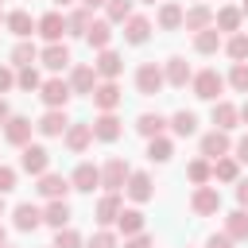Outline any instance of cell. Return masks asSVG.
Instances as JSON below:
<instances>
[{"instance_id":"6da1fadb","label":"cell","mask_w":248,"mask_h":248,"mask_svg":"<svg viewBox=\"0 0 248 248\" xmlns=\"http://www.w3.org/2000/svg\"><path fill=\"white\" fill-rule=\"evenodd\" d=\"M190 89H194V97H198V101H209V105H213V101H221L225 78H221V74L209 66V70H198V74L190 78Z\"/></svg>"},{"instance_id":"7a4b0ae2","label":"cell","mask_w":248,"mask_h":248,"mask_svg":"<svg viewBox=\"0 0 248 248\" xmlns=\"http://www.w3.org/2000/svg\"><path fill=\"white\" fill-rule=\"evenodd\" d=\"M163 85H167V78H163L159 62H140L136 66V93L140 97H155V93H163Z\"/></svg>"},{"instance_id":"3957f363","label":"cell","mask_w":248,"mask_h":248,"mask_svg":"<svg viewBox=\"0 0 248 248\" xmlns=\"http://www.w3.org/2000/svg\"><path fill=\"white\" fill-rule=\"evenodd\" d=\"M190 209L198 213V217H217L221 213V190L217 186H194V194H190Z\"/></svg>"},{"instance_id":"277c9868","label":"cell","mask_w":248,"mask_h":248,"mask_svg":"<svg viewBox=\"0 0 248 248\" xmlns=\"http://www.w3.org/2000/svg\"><path fill=\"white\" fill-rule=\"evenodd\" d=\"M66 81H70L74 97H89V93L97 89V81H101V78H97V70H93L89 62H74V66H70V78H66Z\"/></svg>"},{"instance_id":"5b68a950","label":"cell","mask_w":248,"mask_h":248,"mask_svg":"<svg viewBox=\"0 0 248 248\" xmlns=\"http://www.w3.org/2000/svg\"><path fill=\"white\" fill-rule=\"evenodd\" d=\"M39 97H43L46 108H66L70 97H74V89H70V81H62V78H46V81L39 85Z\"/></svg>"},{"instance_id":"8992f818","label":"cell","mask_w":248,"mask_h":248,"mask_svg":"<svg viewBox=\"0 0 248 248\" xmlns=\"http://www.w3.org/2000/svg\"><path fill=\"white\" fill-rule=\"evenodd\" d=\"M62 143L70 155H85L89 143H93V124H81V120H70V128L62 132Z\"/></svg>"},{"instance_id":"52a82bcc","label":"cell","mask_w":248,"mask_h":248,"mask_svg":"<svg viewBox=\"0 0 248 248\" xmlns=\"http://www.w3.org/2000/svg\"><path fill=\"white\" fill-rule=\"evenodd\" d=\"M198 155L202 159H221V155H232V140H229V132H221V128H213V132H205L202 136V143H198Z\"/></svg>"},{"instance_id":"ba28073f","label":"cell","mask_w":248,"mask_h":248,"mask_svg":"<svg viewBox=\"0 0 248 248\" xmlns=\"http://www.w3.org/2000/svg\"><path fill=\"white\" fill-rule=\"evenodd\" d=\"M23 155H19V170H27V174H43V170H50V151L43 147V143H23L19 147Z\"/></svg>"},{"instance_id":"9c48e42d","label":"cell","mask_w":248,"mask_h":248,"mask_svg":"<svg viewBox=\"0 0 248 248\" xmlns=\"http://www.w3.org/2000/svg\"><path fill=\"white\" fill-rule=\"evenodd\" d=\"M128 174H132V167H128V159H120V155H112V159H105V167H101V190H124V182H128Z\"/></svg>"},{"instance_id":"30bf717a","label":"cell","mask_w":248,"mask_h":248,"mask_svg":"<svg viewBox=\"0 0 248 248\" xmlns=\"http://www.w3.org/2000/svg\"><path fill=\"white\" fill-rule=\"evenodd\" d=\"M120 209H124V202H120V190H105L101 198H97V205H93V217H97V225H116V217H120Z\"/></svg>"},{"instance_id":"8fae6325","label":"cell","mask_w":248,"mask_h":248,"mask_svg":"<svg viewBox=\"0 0 248 248\" xmlns=\"http://www.w3.org/2000/svg\"><path fill=\"white\" fill-rule=\"evenodd\" d=\"M89 97H93V108H97V112H116L120 101H124V93H120L116 81H97V89H93Z\"/></svg>"},{"instance_id":"7c38bea8","label":"cell","mask_w":248,"mask_h":248,"mask_svg":"<svg viewBox=\"0 0 248 248\" xmlns=\"http://www.w3.org/2000/svg\"><path fill=\"white\" fill-rule=\"evenodd\" d=\"M66 128H70V116H66V108H46V112L35 120V132H39V136H46V140H58Z\"/></svg>"},{"instance_id":"4fadbf2b","label":"cell","mask_w":248,"mask_h":248,"mask_svg":"<svg viewBox=\"0 0 248 248\" xmlns=\"http://www.w3.org/2000/svg\"><path fill=\"white\" fill-rule=\"evenodd\" d=\"M120 136H124V120H120L116 112H97V120H93V140L116 143Z\"/></svg>"},{"instance_id":"5bb4252c","label":"cell","mask_w":248,"mask_h":248,"mask_svg":"<svg viewBox=\"0 0 248 248\" xmlns=\"http://www.w3.org/2000/svg\"><path fill=\"white\" fill-rule=\"evenodd\" d=\"M35 190H39V198L54 202V198H66V194H70L74 186H70V178H66V174H58V170H43V174H39V186H35Z\"/></svg>"},{"instance_id":"9a60e30c","label":"cell","mask_w":248,"mask_h":248,"mask_svg":"<svg viewBox=\"0 0 248 248\" xmlns=\"http://www.w3.org/2000/svg\"><path fill=\"white\" fill-rule=\"evenodd\" d=\"M124 194H128L136 205L151 202V198H155V182H151V174H147V170H132L128 182H124Z\"/></svg>"},{"instance_id":"2e32d148","label":"cell","mask_w":248,"mask_h":248,"mask_svg":"<svg viewBox=\"0 0 248 248\" xmlns=\"http://www.w3.org/2000/svg\"><path fill=\"white\" fill-rule=\"evenodd\" d=\"M39 62H43L50 74H62L66 66H74V58H70V46H66V43H46V46L39 50Z\"/></svg>"},{"instance_id":"e0dca14e","label":"cell","mask_w":248,"mask_h":248,"mask_svg":"<svg viewBox=\"0 0 248 248\" xmlns=\"http://www.w3.org/2000/svg\"><path fill=\"white\" fill-rule=\"evenodd\" d=\"M93 70H97V78H101V81H116V78L124 74V58H120L112 46H105V50H97Z\"/></svg>"},{"instance_id":"ac0fdd59","label":"cell","mask_w":248,"mask_h":248,"mask_svg":"<svg viewBox=\"0 0 248 248\" xmlns=\"http://www.w3.org/2000/svg\"><path fill=\"white\" fill-rule=\"evenodd\" d=\"M163 78H167V85H170V89H186V85H190V78H194V70H190V62H186V58L170 54V58L163 62Z\"/></svg>"},{"instance_id":"d6986e66","label":"cell","mask_w":248,"mask_h":248,"mask_svg":"<svg viewBox=\"0 0 248 248\" xmlns=\"http://www.w3.org/2000/svg\"><path fill=\"white\" fill-rule=\"evenodd\" d=\"M35 31H39L46 43H62V35H66V16L54 8V12H46V16L35 19Z\"/></svg>"},{"instance_id":"ffe728a7","label":"cell","mask_w":248,"mask_h":248,"mask_svg":"<svg viewBox=\"0 0 248 248\" xmlns=\"http://www.w3.org/2000/svg\"><path fill=\"white\" fill-rule=\"evenodd\" d=\"M120 27H124V43H128V46H143V43L151 39V19H147V16H136V12H132Z\"/></svg>"},{"instance_id":"44dd1931","label":"cell","mask_w":248,"mask_h":248,"mask_svg":"<svg viewBox=\"0 0 248 248\" xmlns=\"http://www.w3.org/2000/svg\"><path fill=\"white\" fill-rule=\"evenodd\" d=\"M31 132H35V124H31V116H8V124H4V140L12 143V147H23V143H31Z\"/></svg>"},{"instance_id":"7402d4cb","label":"cell","mask_w":248,"mask_h":248,"mask_svg":"<svg viewBox=\"0 0 248 248\" xmlns=\"http://www.w3.org/2000/svg\"><path fill=\"white\" fill-rule=\"evenodd\" d=\"M70 186H74L78 194H93V190L101 186V167H93V163H78L74 174H70Z\"/></svg>"},{"instance_id":"603a6c76","label":"cell","mask_w":248,"mask_h":248,"mask_svg":"<svg viewBox=\"0 0 248 248\" xmlns=\"http://www.w3.org/2000/svg\"><path fill=\"white\" fill-rule=\"evenodd\" d=\"M12 225H16L19 232H35V229L43 225V209H39L35 202H19V205L12 209Z\"/></svg>"},{"instance_id":"cb8c5ba5","label":"cell","mask_w":248,"mask_h":248,"mask_svg":"<svg viewBox=\"0 0 248 248\" xmlns=\"http://www.w3.org/2000/svg\"><path fill=\"white\" fill-rule=\"evenodd\" d=\"M182 4H174V0H159V12H155V23H159V31H182Z\"/></svg>"},{"instance_id":"d4e9b609","label":"cell","mask_w":248,"mask_h":248,"mask_svg":"<svg viewBox=\"0 0 248 248\" xmlns=\"http://www.w3.org/2000/svg\"><path fill=\"white\" fill-rule=\"evenodd\" d=\"M205 27H213V8L198 0L194 8L182 12V31H205Z\"/></svg>"},{"instance_id":"484cf974","label":"cell","mask_w":248,"mask_h":248,"mask_svg":"<svg viewBox=\"0 0 248 248\" xmlns=\"http://www.w3.org/2000/svg\"><path fill=\"white\" fill-rule=\"evenodd\" d=\"M209 120H213V128H221V132H232V128L240 124V108H236L232 101H213Z\"/></svg>"},{"instance_id":"4316f807","label":"cell","mask_w":248,"mask_h":248,"mask_svg":"<svg viewBox=\"0 0 248 248\" xmlns=\"http://www.w3.org/2000/svg\"><path fill=\"white\" fill-rule=\"evenodd\" d=\"M4 27H8L16 39H31V31H35V16H31V12H23V8L4 12Z\"/></svg>"},{"instance_id":"83f0119b","label":"cell","mask_w":248,"mask_h":248,"mask_svg":"<svg viewBox=\"0 0 248 248\" xmlns=\"http://www.w3.org/2000/svg\"><path fill=\"white\" fill-rule=\"evenodd\" d=\"M240 23H244V12H240V8H232V4H225L221 12H213V27H217L221 35H236V31H240Z\"/></svg>"},{"instance_id":"f1b7e54d","label":"cell","mask_w":248,"mask_h":248,"mask_svg":"<svg viewBox=\"0 0 248 248\" xmlns=\"http://www.w3.org/2000/svg\"><path fill=\"white\" fill-rule=\"evenodd\" d=\"M70 202L66 198H54V202H46L43 205V225H50V229H62V225H70Z\"/></svg>"},{"instance_id":"f546056e","label":"cell","mask_w":248,"mask_h":248,"mask_svg":"<svg viewBox=\"0 0 248 248\" xmlns=\"http://www.w3.org/2000/svg\"><path fill=\"white\" fill-rule=\"evenodd\" d=\"M85 43H89L93 50H105V46L112 43V23H108V19H89V27H85Z\"/></svg>"},{"instance_id":"4dcf8cb0","label":"cell","mask_w":248,"mask_h":248,"mask_svg":"<svg viewBox=\"0 0 248 248\" xmlns=\"http://www.w3.org/2000/svg\"><path fill=\"white\" fill-rule=\"evenodd\" d=\"M167 128H170L178 140H186V136H194V132H198V116H194L190 108H178V112H170V116H167Z\"/></svg>"},{"instance_id":"1f68e13d","label":"cell","mask_w":248,"mask_h":248,"mask_svg":"<svg viewBox=\"0 0 248 248\" xmlns=\"http://www.w3.org/2000/svg\"><path fill=\"white\" fill-rule=\"evenodd\" d=\"M221 43H225V35H221L217 27L194 31V50H198V54H217V50H221Z\"/></svg>"},{"instance_id":"d6a6232c","label":"cell","mask_w":248,"mask_h":248,"mask_svg":"<svg viewBox=\"0 0 248 248\" xmlns=\"http://www.w3.org/2000/svg\"><path fill=\"white\" fill-rule=\"evenodd\" d=\"M136 132H140L143 140L163 136V132H167V116H159V112H140V116H136Z\"/></svg>"},{"instance_id":"836d02e7","label":"cell","mask_w":248,"mask_h":248,"mask_svg":"<svg viewBox=\"0 0 248 248\" xmlns=\"http://www.w3.org/2000/svg\"><path fill=\"white\" fill-rule=\"evenodd\" d=\"M225 232L232 236V240H248V209H232V213H225Z\"/></svg>"},{"instance_id":"e575fe53","label":"cell","mask_w":248,"mask_h":248,"mask_svg":"<svg viewBox=\"0 0 248 248\" xmlns=\"http://www.w3.org/2000/svg\"><path fill=\"white\" fill-rule=\"evenodd\" d=\"M39 62V46L31 43V39H19L16 46H12V66L19 70V66H35Z\"/></svg>"},{"instance_id":"d590c367","label":"cell","mask_w":248,"mask_h":248,"mask_svg":"<svg viewBox=\"0 0 248 248\" xmlns=\"http://www.w3.org/2000/svg\"><path fill=\"white\" fill-rule=\"evenodd\" d=\"M170 155H174V140H167V136H151L147 140V159L151 163H170Z\"/></svg>"},{"instance_id":"8d00e7d4","label":"cell","mask_w":248,"mask_h":248,"mask_svg":"<svg viewBox=\"0 0 248 248\" xmlns=\"http://www.w3.org/2000/svg\"><path fill=\"white\" fill-rule=\"evenodd\" d=\"M236 178H240V163L232 155L213 159V182H236Z\"/></svg>"},{"instance_id":"74e56055","label":"cell","mask_w":248,"mask_h":248,"mask_svg":"<svg viewBox=\"0 0 248 248\" xmlns=\"http://www.w3.org/2000/svg\"><path fill=\"white\" fill-rule=\"evenodd\" d=\"M186 178L194 182V186H205V182H213V163L209 159H190V167H186Z\"/></svg>"},{"instance_id":"f35d334b","label":"cell","mask_w":248,"mask_h":248,"mask_svg":"<svg viewBox=\"0 0 248 248\" xmlns=\"http://www.w3.org/2000/svg\"><path fill=\"white\" fill-rule=\"evenodd\" d=\"M221 46H225V54H229L232 62H248V31H236V35H229Z\"/></svg>"},{"instance_id":"ab89813d","label":"cell","mask_w":248,"mask_h":248,"mask_svg":"<svg viewBox=\"0 0 248 248\" xmlns=\"http://www.w3.org/2000/svg\"><path fill=\"white\" fill-rule=\"evenodd\" d=\"M116 229L124 232V236H132V232H143V213L132 205V209H120V217H116Z\"/></svg>"},{"instance_id":"60d3db41","label":"cell","mask_w":248,"mask_h":248,"mask_svg":"<svg viewBox=\"0 0 248 248\" xmlns=\"http://www.w3.org/2000/svg\"><path fill=\"white\" fill-rule=\"evenodd\" d=\"M89 19H93V12H89V8H74V12L66 16V35H81V39H85Z\"/></svg>"},{"instance_id":"b9f144b4","label":"cell","mask_w":248,"mask_h":248,"mask_svg":"<svg viewBox=\"0 0 248 248\" xmlns=\"http://www.w3.org/2000/svg\"><path fill=\"white\" fill-rule=\"evenodd\" d=\"M39 85H43V78H39L35 66H19V70H16V89H23V93H39Z\"/></svg>"},{"instance_id":"7bdbcfd3","label":"cell","mask_w":248,"mask_h":248,"mask_svg":"<svg viewBox=\"0 0 248 248\" xmlns=\"http://www.w3.org/2000/svg\"><path fill=\"white\" fill-rule=\"evenodd\" d=\"M132 4L136 0H105V19L116 27V23H124L128 16H132Z\"/></svg>"},{"instance_id":"ee69618b","label":"cell","mask_w":248,"mask_h":248,"mask_svg":"<svg viewBox=\"0 0 248 248\" xmlns=\"http://www.w3.org/2000/svg\"><path fill=\"white\" fill-rule=\"evenodd\" d=\"M225 85H229L232 93H248V62H232V70H229Z\"/></svg>"},{"instance_id":"f6af8a7d","label":"cell","mask_w":248,"mask_h":248,"mask_svg":"<svg viewBox=\"0 0 248 248\" xmlns=\"http://www.w3.org/2000/svg\"><path fill=\"white\" fill-rule=\"evenodd\" d=\"M54 248H85V240H81L78 229L62 225V229H54Z\"/></svg>"},{"instance_id":"bcb514c9","label":"cell","mask_w":248,"mask_h":248,"mask_svg":"<svg viewBox=\"0 0 248 248\" xmlns=\"http://www.w3.org/2000/svg\"><path fill=\"white\" fill-rule=\"evenodd\" d=\"M85 248H120V240H116L112 229H97V232L85 240Z\"/></svg>"},{"instance_id":"7dc6e473","label":"cell","mask_w":248,"mask_h":248,"mask_svg":"<svg viewBox=\"0 0 248 248\" xmlns=\"http://www.w3.org/2000/svg\"><path fill=\"white\" fill-rule=\"evenodd\" d=\"M16 178H19V170L8 167V163H0V194H12L16 190Z\"/></svg>"},{"instance_id":"c3c4849f","label":"cell","mask_w":248,"mask_h":248,"mask_svg":"<svg viewBox=\"0 0 248 248\" xmlns=\"http://www.w3.org/2000/svg\"><path fill=\"white\" fill-rule=\"evenodd\" d=\"M155 240H151V232L143 229V232H132V236H124V244L120 248H151Z\"/></svg>"},{"instance_id":"681fc988","label":"cell","mask_w":248,"mask_h":248,"mask_svg":"<svg viewBox=\"0 0 248 248\" xmlns=\"http://www.w3.org/2000/svg\"><path fill=\"white\" fill-rule=\"evenodd\" d=\"M16 89V66H0V93Z\"/></svg>"},{"instance_id":"f907efd6","label":"cell","mask_w":248,"mask_h":248,"mask_svg":"<svg viewBox=\"0 0 248 248\" xmlns=\"http://www.w3.org/2000/svg\"><path fill=\"white\" fill-rule=\"evenodd\" d=\"M232 244H236V240H232L229 232H213V236L205 240V248H232Z\"/></svg>"},{"instance_id":"816d5d0a","label":"cell","mask_w":248,"mask_h":248,"mask_svg":"<svg viewBox=\"0 0 248 248\" xmlns=\"http://www.w3.org/2000/svg\"><path fill=\"white\" fill-rule=\"evenodd\" d=\"M232 159H236V163H248V132L232 143Z\"/></svg>"},{"instance_id":"f5cc1de1","label":"cell","mask_w":248,"mask_h":248,"mask_svg":"<svg viewBox=\"0 0 248 248\" xmlns=\"http://www.w3.org/2000/svg\"><path fill=\"white\" fill-rule=\"evenodd\" d=\"M232 186H236V205H240V209H248V178H236Z\"/></svg>"},{"instance_id":"db71d44e","label":"cell","mask_w":248,"mask_h":248,"mask_svg":"<svg viewBox=\"0 0 248 248\" xmlns=\"http://www.w3.org/2000/svg\"><path fill=\"white\" fill-rule=\"evenodd\" d=\"M8 116H12V105H8V101H4V97H0V128H4V124H8Z\"/></svg>"},{"instance_id":"11a10c76","label":"cell","mask_w":248,"mask_h":248,"mask_svg":"<svg viewBox=\"0 0 248 248\" xmlns=\"http://www.w3.org/2000/svg\"><path fill=\"white\" fill-rule=\"evenodd\" d=\"M78 4H81V8H89V12H93V8H105V0H78Z\"/></svg>"},{"instance_id":"9f6ffc18","label":"cell","mask_w":248,"mask_h":248,"mask_svg":"<svg viewBox=\"0 0 248 248\" xmlns=\"http://www.w3.org/2000/svg\"><path fill=\"white\" fill-rule=\"evenodd\" d=\"M240 124H248V101L240 105Z\"/></svg>"},{"instance_id":"6f0895ef","label":"cell","mask_w":248,"mask_h":248,"mask_svg":"<svg viewBox=\"0 0 248 248\" xmlns=\"http://www.w3.org/2000/svg\"><path fill=\"white\" fill-rule=\"evenodd\" d=\"M4 244H8V232H4V225H0V248H4Z\"/></svg>"},{"instance_id":"680465c9","label":"cell","mask_w":248,"mask_h":248,"mask_svg":"<svg viewBox=\"0 0 248 248\" xmlns=\"http://www.w3.org/2000/svg\"><path fill=\"white\" fill-rule=\"evenodd\" d=\"M4 213H8V205H4V194H0V217H4Z\"/></svg>"},{"instance_id":"91938a15","label":"cell","mask_w":248,"mask_h":248,"mask_svg":"<svg viewBox=\"0 0 248 248\" xmlns=\"http://www.w3.org/2000/svg\"><path fill=\"white\" fill-rule=\"evenodd\" d=\"M54 4H58V8H66V4H74V0H54Z\"/></svg>"},{"instance_id":"94428289","label":"cell","mask_w":248,"mask_h":248,"mask_svg":"<svg viewBox=\"0 0 248 248\" xmlns=\"http://www.w3.org/2000/svg\"><path fill=\"white\" fill-rule=\"evenodd\" d=\"M240 12H244V16H248V0H244V4H240Z\"/></svg>"},{"instance_id":"6125c7cd","label":"cell","mask_w":248,"mask_h":248,"mask_svg":"<svg viewBox=\"0 0 248 248\" xmlns=\"http://www.w3.org/2000/svg\"><path fill=\"white\" fill-rule=\"evenodd\" d=\"M140 4H159V0H140Z\"/></svg>"},{"instance_id":"be15d7a7","label":"cell","mask_w":248,"mask_h":248,"mask_svg":"<svg viewBox=\"0 0 248 248\" xmlns=\"http://www.w3.org/2000/svg\"><path fill=\"white\" fill-rule=\"evenodd\" d=\"M0 23H4V8H0Z\"/></svg>"},{"instance_id":"e7e4bbea","label":"cell","mask_w":248,"mask_h":248,"mask_svg":"<svg viewBox=\"0 0 248 248\" xmlns=\"http://www.w3.org/2000/svg\"><path fill=\"white\" fill-rule=\"evenodd\" d=\"M4 248H12V244H4Z\"/></svg>"},{"instance_id":"03108f58","label":"cell","mask_w":248,"mask_h":248,"mask_svg":"<svg viewBox=\"0 0 248 248\" xmlns=\"http://www.w3.org/2000/svg\"><path fill=\"white\" fill-rule=\"evenodd\" d=\"M50 248H54V244H50Z\"/></svg>"}]
</instances>
